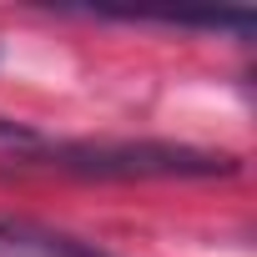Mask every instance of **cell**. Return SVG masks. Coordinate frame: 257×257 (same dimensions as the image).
I'll return each mask as SVG.
<instances>
[{"label": "cell", "mask_w": 257, "mask_h": 257, "mask_svg": "<svg viewBox=\"0 0 257 257\" xmlns=\"http://www.w3.org/2000/svg\"><path fill=\"white\" fill-rule=\"evenodd\" d=\"M61 172L76 177H227L237 172V157L227 152H197V147H172V142H121V147H61L51 157Z\"/></svg>", "instance_id": "1"}, {"label": "cell", "mask_w": 257, "mask_h": 257, "mask_svg": "<svg viewBox=\"0 0 257 257\" xmlns=\"http://www.w3.org/2000/svg\"><path fill=\"white\" fill-rule=\"evenodd\" d=\"M0 257H111V252H101V247H91L81 237L36 227V222L0 217Z\"/></svg>", "instance_id": "2"}, {"label": "cell", "mask_w": 257, "mask_h": 257, "mask_svg": "<svg viewBox=\"0 0 257 257\" xmlns=\"http://www.w3.org/2000/svg\"><path fill=\"white\" fill-rule=\"evenodd\" d=\"M21 137H26V126H16V121L0 116V142H21Z\"/></svg>", "instance_id": "3"}]
</instances>
